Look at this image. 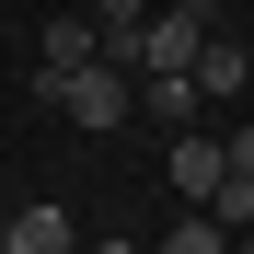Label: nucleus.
Wrapping results in <instances>:
<instances>
[{
    "label": "nucleus",
    "mask_w": 254,
    "mask_h": 254,
    "mask_svg": "<svg viewBox=\"0 0 254 254\" xmlns=\"http://www.w3.org/2000/svg\"><path fill=\"white\" fill-rule=\"evenodd\" d=\"M69 127H93V139H104V127H139V69H116V58H93V69H69L58 81V93H47Z\"/></svg>",
    "instance_id": "obj_1"
},
{
    "label": "nucleus",
    "mask_w": 254,
    "mask_h": 254,
    "mask_svg": "<svg viewBox=\"0 0 254 254\" xmlns=\"http://www.w3.org/2000/svg\"><path fill=\"white\" fill-rule=\"evenodd\" d=\"M243 81H254V58L231 47V35H220V23H208V35H196V93H208V104H231V93H243Z\"/></svg>",
    "instance_id": "obj_5"
},
{
    "label": "nucleus",
    "mask_w": 254,
    "mask_h": 254,
    "mask_svg": "<svg viewBox=\"0 0 254 254\" xmlns=\"http://www.w3.org/2000/svg\"><path fill=\"white\" fill-rule=\"evenodd\" d=\"M208 208H220L231 231H254V174H220V196H208Z\"/></svg>",
    "instance_id": "obj_7"
},
{
    "label": "nucleus",
    "mask_w": 254,
    "mask_h": 254,
    "mask_svg": "<svg viewBox=\"0 0 254 254\" xmlns=\"http://www.w3.org/2000/svg\"><path fill=\"white\" fill-rule=\"evenodd\" d=\"M93 23H104V35H127V23H150V0H93Z\"/></svg>",
    "instance_id": "obj_8"
},
{
    "label": "nucleus",
    "mask_w": 254,
    "mask_h": 254,
    "mask_svg": "<svg viewBox=\"0 0 254 254\" xmlns=\"http://www.w3.org/2000/svg\"><path fill=\"white\" fill-rule=\"evenodd\" d=\"M69 243H81V220H69L58 196H35V208H12V254H69Z\"/></svg>",
    "instance_id": "obj_6"
},
{
    "label": "nucleus",
    "mask_w": 254,
    "mask_h": 254,
    "mask_svg": "<svg viewBox=\"0 0 254 254\" xmlns=\"http://www.w3.org/2000/svg\"><path fill=\"white\" fill-rule=\"evenodd\" d=\"M208 93H196V69H139V127H196Z\"/></svg>",
    "instance_id": "obj_4"
},
{
    "label": "nucleus",
    "mask_w": 254,
    "mask_h": 254,
    "mask_svg": "<svg viewBox=\"0 0 254 254\" xmlns=\"http://www.w3.org/2000/svg\"><path fill=\"white\" fill-rule=\"evenodd\" d=\"M162 174H174V196H220V174H231V150L208 139V127H174V150H162Z\"/></svg>",
    "instance_id": "obj_3"
},
{
    "label": "nucleus",
    "mask_w": 254,
    "mask_h": 254,
    "mask_svg": "<svg viewBox=\"0 0 254 254\" xmlns=\"http://www.w3.org/2000/svg\"><path fill=\"white\" fill-rule=\"evenodd\" d=\"M0 254H12V220H0Z\"/></svg>",
    "instance_id": "obj_10"
},
{
    "label": "nucleus",
    "mask_w": 254,
    "mask_h": 254,
    "mask_svg": "<svg viewBox=\"0 0 254 254\" xmlns=\"http://www.w3.org/2000/svg\"><path fill=\"white\" fill-rule=\"evenodd\" d=\"M220 150H231V174H254V127H231V139H220Z\"/></svg>",
    "instance_id": "obj_9"
},
{
    "label": "nucleus",
    "mask_w": 254,
    "mask_h": 254,
    "mask_svg": "<svg viewBox=\"0 0 254 254\" xmlns=\"http://www.w3.org/2000/svg\"><path fill=\"white\" fill-rule=\"evenodd\" d=\"M93 58H104V23H93V12H58L47 35H35V93H58V81L93 69Z\"/></svg>",
    "instance_id": "obj_2"
}]
</instances>
